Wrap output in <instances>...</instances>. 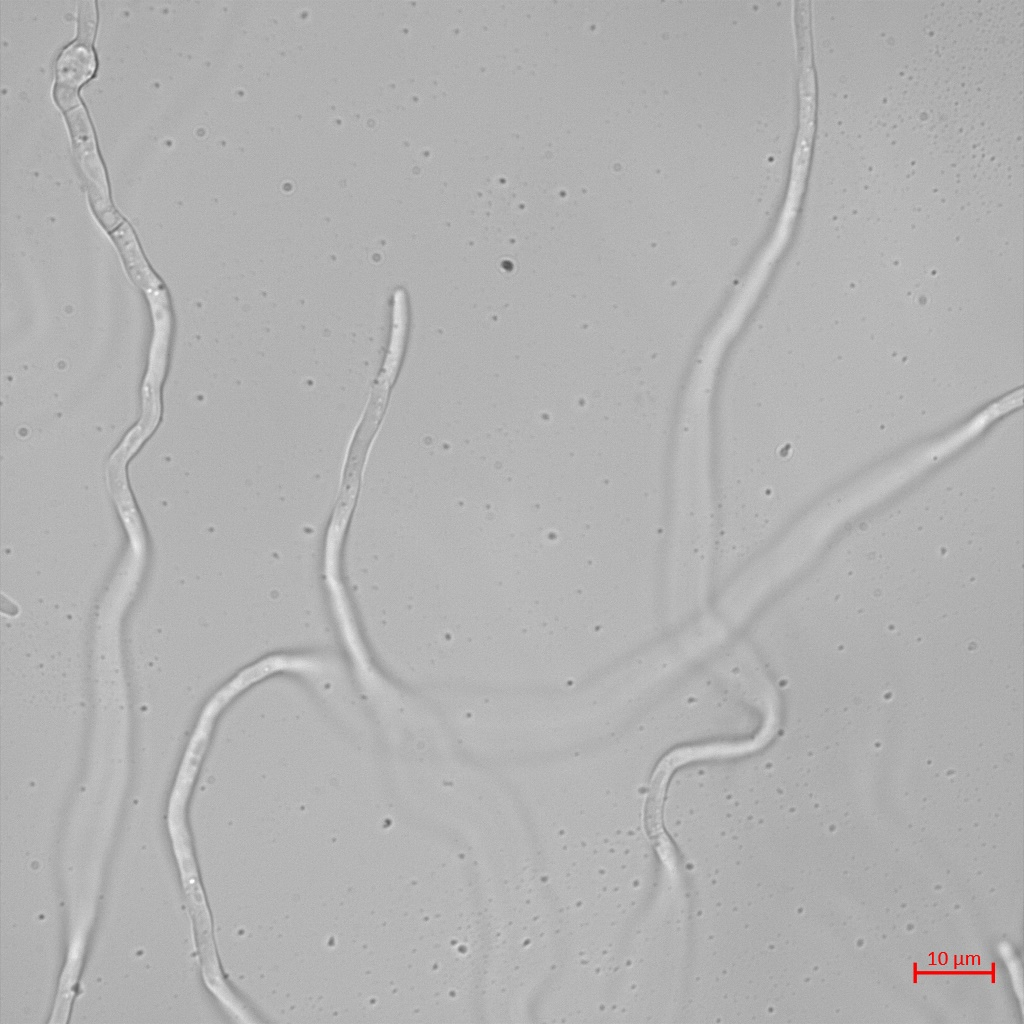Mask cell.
<instances>
[{"label": "cell", "instance_id": "obj_3", "mask_svg": "<svg viewBox=\"0 0 1024 1024\" xmlns=\"http://www.w3.org/2000/svg\"><path fill=\"white\" fill-rule=\"evenodd\" d=\"M114 237L122 249V253L125 256L129 269L132 270L133 277L136 278L137 282L141 285H152L153 283H159L153 273L148 269L141 252L138 249L136 240L126 223H123L122 227L119 228L115 233Z\"/></svg>", "mask_w": 1024, "mask_h": 1024}, {"label": "cell", "instance_id": "obj_1", "mask_svg": "<svg viewBox=\"0 0 1024 1024\" xmlns=\"http://www.w3.org/2000/svg\"><path fill=\"white\" fill-rule=\"evenodd\" d=\"M71 125L80 164L87 178L94 188L91 190V198L95 209L110 205L107 197V186L105 174L99 161L93 134L89 125L87 115L81 103L67 112Z\"/></svg>", "mask_w": 1024, "mask_h": 1024}, {"label": "cell", "instance_id": "obj_2", "mask_svg": "<svg viewBox=\"0 0 1024 1024\" xmlns=\"http://www.w3.org/2000/svg\"><path fill=\"white\" fill-rule=\"evenodd\" d=\"M95 60L88 45L78 41L68 46L57 62V90L76 93L93 73Z\"/></svg>", "mask_w": 1024, "mask_h": 1024}]
</instances>
